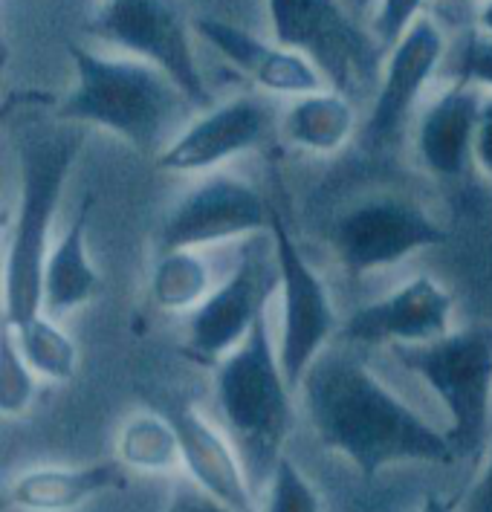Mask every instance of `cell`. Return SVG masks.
Instances as JSON below:
<instances>
[{
  "mask_svg": "<svg viewBox=\"0 0 492 512\" xmlns=\"http://www.w3.org/2000/svg\"><path fill=\"white\" fill-rule=\"evenodd\" d=\"M261 512H322V498L316 486L307 481V475L293 463V458L281 455L275 463Z\"/></svg>",
  "mask_w": 492,
  "mask_h": 512,
  "instance_id": "cell-25",
  "label": "cell"
},
{
  "mask_svg": "<svg viewBox=\"0 0 492 512\" xmlns=\"http://www.w3.org/2000/svg\"><path fill=\"white\" fill-rule=\"evenodd\" d=\"M6 324V322H3ZM15 342L38 379L47 382H70L79 371V345L76 339L58 324V319L38 313L24 324H9Z\"/></svg>",
  "mask_w": 492,
  "mask_h": 512,
  "instance_id": "cell-23",
  "label": "cell"
},
{
  "mask_svg": "<svg viewBox=\"0 0 492 512\" xmlns=\"http://www.w3.org/2000/svg\"><path fill=\"white\" fill-rule=\"evenodd\" d=\"M70 58L76 84L61 102L58 119L110 131L145 157L163 151L174 119L192 108L163 70L134 55L70 47Z\"/></svg>",
  "mask_w": 492,
  "mask_h": 512,
  "instance_id": "cell-2",
  "label": "cell"
},
{
  "mask_svg": "<svg viewBox=\"0 0 492 512\" xmlns=\"http://www.w3.org/2000/svg\"><path fill=\"white\" fill-rule=\"evenodd\" d=\"M452 81L478 87L492 96V35L481 29L466 35L452 61Z\"/></svg>",
  "mask_w": 492,
  "mask_h": 512,
  "instance_id": "cell-26",
  "label": "cell"
},
{
  "mask_svg": "<svg viewBox=\"0 0 492 512\" xmlns=\"http://www.w3.org/2000/svg\"><path fill=\"white\" fill-rule=\"evenodd\" d=\"M461 512H492V440L487 449V460H484L478 478L469 486Z\"/></svg>",
  "mask_w": 492,
  "mask_h": 512,
  "instance_id": "cell-30",
  "label": "cell"
},
{
  "mask_svg": "<svg viewBox=\"0 0 492 512\" xmlns=\"http://www.w3.org/2000/svg\"><path fill=\"white\" fill-rule=\"evenodd\" d=\"M452 296L438 278L420 272L380 301L362 304L342 327L339 342L356 348H397L435 342L452 330Z\"/></svg>",
  "mask_w": 492,
  "mask_h": 512,
  "instance_id": "cell-14",
  "label": "cell"
},
{
  "mask_svg": "<svg viewBox=\"0 0 492 512\" xmlns=\"http://www.w3.org/2000/svg\"><path fill=\"white\" fill-rule=\"evenodd\" d=\"M215 397L249 481L267 486L296 423V391L284 377L267 313H261L244 342L215 365Z\"/></svg>",
  "mask_w": 492,
  "mask_h": 512,
  "instance_id": "cell-3",
  "label": "cell"
},
{
  "mask_svg": "<svg viewBox=\"0 0 492 512\" xmlns=\"http://www.w3.org/2000/svg\"><path fill=\"white\" fill-rule=\"evenodd\" d=\"M125 486L128 475L119 460L87 466H35L6 486V501L24 512H76L87 501Z\"/></svg>",
  "mask_w": 492,
  "mask_h": 512,
  "instance_id": "cell-18",
  "label": "cell"
},
{
  "mask_svg": "<svg viewBox=\"0 0 492 512\" xmlns=\"http://www.w3.org/2000/svg\"><path fill=\"white\" fill-rule=\"evenodd\" d=\"M183 446V469L194 484L215 495L235 512H261L255 507V486L249 481L238 446L215 429L206 414L189 400L165 405Z\"/></svg>",
  "mask_w": 492,
  "mask_h": 512,
  "instance_id": "cell-16",
  "label": "cell"
},
{
  "mask_svg": "<svg viewBox=\"0 0 492 512\" xmlns=\"http://www.w3.org/2000/svg\"><path fill=\"white\" fill-rule=\"evenodd\" d=\"M38 391V374L29 368L24 353L15 342V333L9 324H3L0 339V414L3 417H21L27 414L29 405Z\"/></svg>",
  "mask_w": 492,
  "mask_h": 512,
  "instance_id": "cell-24",
  "label": "cell"
},
{
  "mask_svg": "<svg viewBox=\"0 0 492 512\" xmlns=\"http://www.w3.org/2000/svg\"><path fill=\"white\" fill-rule=\"evenodd\" d=\"M267 15L275 41L310 55L330 87L354 93L380 81L383 50L371 32L356 27L342 0H267Z\"/></svg>",
  "mask_w": 492,
  "mask_h": 512,
  "instance_id": "cell-8",
  "label": "cell"
},
{
  "mask_svg": "<svg viewBox=\"0 0 492 512\" xmlns=\"http://www.w3.org/2000/svg\"><path fill=\"white\" fill-rule=\"evenodd\" d=\"M446 53L443 32L432 18H417L411 29L385 53L374 102L362 119L359 139L368 151H383L400 139L420 93L432 81Z\"/></svg>",
  "mask_w": 492,
  "mask_h": 512,
  "instance_id": "cell-13",
  "label": "cell"
},
{
  "mask_svg": "<svg viewBox=\"0 0 492 512\" xmlns=\"http://www.w3.org/2000/svg\"><path fill=\"white\" fill-rule=\"evenodd\" d=\"M116 458L125 469L145 475H168L183 466V446L165 411H137L131 414L116 440Z\"/></svg>",
  "mask_w": 492,
  "mask_h": 512,
  "instance_id": "cell-21",
  "label": "cell"
},
{
  "mask_svg": "<svg viewBox=\"0 0 492 512\" xmlns=\"http://www.w3.org/2000/svg\"><path fill=\"white\" fill-rule=\"evenodd\" d=\"M484 93L461 81H452L438 99L423 110L417 122V157L435 177H461L472 162L475 128Z\"/></svg>",
  "mask_w": 492,
  "mask_h": 512,
  "instance_id": "cell-17",
  "label": "cell"
},
{
  "mask_svg": "<svg viewBox=\"0 0 492 512\" xmlns=\"http://www.w3.org/2000/svg\"><path fill=\"white\" fill-rule=\"evenodd\" d=\"M449 241V232L417 200L374 194L336 217L330 246L351 275L403 264L409 255Z\"/></svg>",
  "mask_w": 492,
  "mask_h": 512,
  "instance_id": "cell-10",
  "label": "cell"
},
{
  "mask_svg": "<svg viewBox=\"0 0 492 512\" xmlns=\"http://www.w3.org/2000/svg\"><path fill=\"white\" fill-rule=\"evenodd\" d=\"M420 512H461L458 498H440V495H426Z\"/></svg>",
  "mask_w": 492,
  "mask_h": 512,
  "instance_id": "cell-31",
  "label": "cell"
},
{
  "mask_svg": "<svg viewBox=\"0 0 492 512\" xmlns=\"http://www.w3.org/2000/svg\"><path fill=\"white\" fill-rule=\"evenodd\" d=\"M194 32L267 96H307L330 87L325 70L296 47L264 41L218 15H197Z\"/></svg>",
  "mask_w": 492,
  "mask_h": 512,
  "instance_id": "cell-15",
  "label": "cell"
},
{
  "mask_svg": "<svg viewBox=\"0 0 492 512\" xmlns=\"http://www.w3.org/2000/svg\"><path fill=\"white\" fill-rule=\"evenodd\" d=\"M163 512H235L232 507H226L223 501H218L215 495H209L206 489L189 481H180L174 484L171 495H168V504Z\"/></svg>",
  "mask_w": 492,
  "mask_h": 512,
  "instance_id": "cell-28",
  "label": "cell"
},
{
  "mask_svg": "<svg viewBox=\"0 0 492 512\" xmlns=\"http://www.w3.org/2000/svg\"><path fill=\"white\" fill-rule=\"evenodd\" d=\"M391 353L446 408V437L458 460L475 458L492 432V324H469L435 342L397 345Z\"/></svg>",
  "mask_w": 492,
  "mask_h": 512,
  "instance_id": "cell-5",
  "label": "cell"
},
{
  "mask_svg": "<svg viewBox=\"0 0 492 512\" xmlns=\"http://www.w3.org/2000/svg\"><path fill=\"white\" fill-rule=\"evenodd\" d=\"M270 232V200L235 174H209L160 226V252L168 249H203L215 243L241 241Z\"/></svg>",
  "mask_w": 492,
  "mask_h": 512,
  "instance_id": "cell-11",
  "label": "cell"
},
{
  "mask_svg": "<svg viewBox=\"0 0 492 512\" xmlns=\"http://www.w3.org/2000/svg\"><path fill=\"white\" fill-rule=\"evenodd\" d=\"M215 290L212 267L197 249L160 252L151 272V301L165 313H194Z\"/></svg>",
  "mask_w": 492,
  "mask_h": 512,
  "instance_id": "cell-22",
  "label": "cell"
},
{
  "mask_svg": "<svg viewBox=\"0 0 492 512\" xmlns=\"http://www.w3.org/2000/svg\"><path fill=\"white\" fill-rule=\"evenodd\" d=\"M362 122L351 93L339 87H325L293 99L281 119V134L290 145L310 154H336L356 134Z\"/></svg>",
  "mask_w": 492,
  "mask_h": 512,
  "instance_id": "cell-20",
  "label": "cell"
},
{
  "mask_svg": "<svg viewBox=\"0 0 492 512\" xmlns=\"http://www.w3.org/2000/svg\"><path fill=\"white\" fill-rule=\"evenodd\" d=\"M472 162L478 171L492 180V96H484L481 113H478V128H475V145H472Z\"/></svg>",
  "mask_w": 492,
  "mask_h": 512,
  "instance_id": "cell-29",
  "label": "cell"
},
{
  "mask_svg": "<svg viewBox=\"0 0 492 512\" xmlns=\"http://www.w3.org/2000/svg\"><path fill=\"white\" fill-rule=\"evenodd\" d=\"M299 397L322 446L339 452L365 481L397 463L458 460L446 432L397 397L356 345H330L307 371Z\"/></svg>",
  "mask_w": 492,
  "mask_h": 512,
  "instance_id": "cell-1",
  "label": "cell"
},
{
  "mask_svg": "<svg viewBox=\"0 0 492 512\" xmlns=\"http://www.w3.org/2000/svg\"><path fill=\"white\" fill-rule=\"evenodd\" d=\"M93 197L87 194L70 226L61 232L55 241L44 267V313L53 319H64L76 313L79 307L90 304L102 293L105 278L93 267L90 249H87V229H90V212H93Z\"/></svg>",
  "mask_w": 492,
  "mask_h": 512,
  "instance_id": "cell-19",
  "label": "cell"
},
{
  "mask_svg": "<svg viewBox=\"0 0 492 512\" xmlns=\"http://www.w3.org/2000/svg\"><path fill=\"white\" fill-rule=\"evenodd\" d=\"M278 284L281 275L273 235L249 238L235 270L220 281L194 313H189V356L203 365H218L226 353L235 351L249 336L258 316L270 310Z\"/></svg>",
  "mask_w": 492,
  "mask_h": 512,
  "instance_id": "cell-9",
  "label": "cell"
},
{
  "mask_svg": "<svg viewBox=\"0 0 492 512\" xmlns=\"http://www.w3.org/2000/svg\"><path fill=\"white\" fill-rule=\"evenodd\" d=\"M87 29L99 41L163 70L192 108H209V87L192 44L194 24L177 0H105Z\"/></svg>",
  "mask_w": 492,
  "mask_h": 512,
  "instance_id": "cell-6",
  "label": "cell"
},
{
  "mask_svg": "<svg viewBox=\"0 0 492 512\" xmlns=\"http://www.w3.org/2000/svg\"><path fill=\"white\" fill-rule=\"evenodd\" d=\"M478 29L492 35V0H484L481 9H478Z\"/></svg>",
  "mask_w": 492,
  "mask_h": 512,
  "instance_id": "cell-32",
  "label": "cell"
},
{
  "mask_svg": "<svg viewBox=\"0 0 492 512\" xmlns=\"http://www.w3.org/2000/svg\"><path fill=\"white\" fill-rule=\"evenodd\" d=\"M270 235H273L278 275H281L278 356H281V368L290 388L299 394L307 371L333 345V336H339L342 322H339L325 278L304 258L278 203L273 200H270Z\"/></svg>",
  "mask_w": 492,
  "mask_h": 512,
  "instance_id": "cell-7",
  "label": "cell"
},
{
  "mask_svg": "<svg viewBox=\"0 0 492 512\" xmlns=\"http://www.w3.org/2000/svg\"><path fill=\"white\" fill-rule=\"evenodd\" d=\"M278 113L267 93H244L206 108L154 157L168 174H212L223 162L261 148L275 131Z\"/></svg>",
  "mask_w": 492,
  "mask_h": 512,
  "instance_id": "cell-12",
  "label": "cell"
},
{
  "mask_svg": "<svg viewBox=\"0 0 492 512\" xmlns=\"http://www.w3.org/2000/svg\"><path fill=\"white\" fill-rule=\"evenodd\" d=\"M423 6H426V0H380L374 24H371V35L383 55L409 32L417 18H423Z\"/></svg>",
  "mask_w": 492,
  "mask_h": 512,
  "instance_id": "cell-27",
  "label": "cell"
},
{
  "mask_svg": "<svg viewBox=\"0 0 492 512\" xmlns=\"http://www.w3.org/2000/svg\"><path fill=\"white\" fill-rule=\"evenodd\" d=\"M79 145L67 139L29 142L21 154V194L6 235L3 322L24 324L44 313V267L50 232Z\"/></svg>",
  "mask_w": 492,
  "mask_h": 512,
  "instance_id": "cell-4",
  "label": "cell"
}]
</instances>
